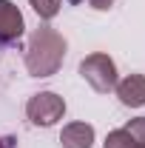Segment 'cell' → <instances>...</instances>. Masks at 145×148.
<instances>
[{
	"label": "cell",
	"instance_id": "6da1fadb",
	"mask_svg": "<svg viewBox=\"0 0 145 148\" xmlns=\"http://www.w3.org/2000/svg\"><path fill=\"white\" fill-rule=\"evenodd\" d=\"M66 57V37L51 26H40L31 32L26 46V69L31 77H51L60 71Z\"/></svg>",
	"mask_w": 145,
	"mask_h": 148
},
{
	"label": "cell",
	"instance_id": "9c48e42d",
	"mask_svg": "<svg viewBox=\"0 0 145 148\" xmlns=\"http://www.w3.org/2000/svg\"><path fill=\"white\" fill-rule=\"evenodd\" d=\"M128 137L134 140V145H145V117H134V120H128Z\"/></svg>",
	"mask_w": 145,
	"mask_h": 148
},
{
	"label": "cell",
	"instance_id": "30bf717a",
	"mask_svg": "<svg viewBox=\"0 0 145 148\" xmlns=\"http://www.w3.org/2000/svg\"><path fill=\"white\" fill-rule=\"evenodd\" d=\"M88 3L97 9V12H105V9H111V6H114V0H88Z\"/></svg>",
	"mask_w": 145,
	"mask_h": 148
},
{
	"label": "cell",
	"instance_id": "7c38bea8",
	"mask_svg": "<svg viewBox=\"0 0 145 148\" xmlns=\"http://www.w3.org/2000/svg\"><path fill=\"white\" fill-rule=\"evenodd\" d=\"M68 3H83V0H68Z\"/></svg>",
	"mask_w": 145,
	"mask_h": 148
},
{
	"label": "cell",
	"instance_id": "8992f818",
	"mask_svg": "<svg viewBox=\"0 0 145 148\" xmlns=\"http://www.w3.org/2000/svg\"><path fill=\"white\" fill-rule=\"evenodd\" d=\"M63 148H91L94 145V125L88 123H68L60 134Z\"/></svg>",
	"mask_w": 145,
	"mask_h": 148
},
{
	"label": "cell",
	"instance_id": "7a4b0ae2",
	"mask_svg": "<svg viewBox=\"0 0 145 148\" xmlns=\"http://www.w3.org/2000/svg\"><path fill=\"white\" fill-rule=\"evenodd\" d=\"M80 77H83L97 94H108V91H114V86H117V66H114V60H111L108 54L94 51V54H88L80 63Z\"/></svg>",
	"mask_w": 145,
	"mask_h": 148
},
{
	"label": "cell",
	"instance_id": "ba28073f",
	"mask_svg": "<svg viewBox=\"0 0 145 148\" xmlns=\"http://www.w3.org/2000/svg\"><path fill=\"white\" fill-rule=\"evenodd\" d=\"M103 148H137V145H134V140L128 137L125 128H117V131H111L108 137H105Z\"/></svg>",
	"mask_w": 145,
	"mask_h": 148
},
{
	"label": "cell",
	"instance_id": "5b68a950",
	"mask_svg": "<svg viewBox=\"0 0 145 148\" xmlns=\"http://www.w3.org/2000/svg\"><path fill=\"white\" fill-rule=\"evenodd\" d=\"M114 91L120 97V103L128 108L145 106V74H128L125 80H117Z\"/></svg>",
	"mask_w": 145,
	"mask_h": 148
},
{
	"label": "cell",
	"instance_id": "52a82bcc",
	"mask_svg": "<svg viewBox=\"0 0 145 148\" xmlns=\"http://www.w3.org/2000/svg\"><path fill=\"white\" fill-rule=\"evenodd\" d=\"M29 3H31V9L37 12L40 20H51V17H57L63 0H29Z\"/></svg>",
	"mask_w": 145,
	"mask_h": 148
},
{
	"label": "cell",
	"instance_id": "277c9868",
	"mask_svg": "<svg viewBox=\"0 0 145 148\" xmlns=\"http://www.w3.org/2000/svg\"><path fill=\"white\" fill-rule=\"evenodd\" d=\"M26 32L23 12L12 0H0V46H14Z\"/></svg>",
	"mask_w": 145,
	"mask_h": 148
},
{
	"label": "cell",
	"instance_id": "8fae6325",
	"mask_svg": "<svg viewBox=\"0 0 145 148\" xmlns=\"http://www.w3.org/2000/svg\"><path fill=\"white\" fill-rule=\"evenodd\" d=\"M0 148H17V140L6 134V137H0Z\"/></svg>",
	"mask_w": 145,
	"mask_h": 148
},
{
	"label": "cell",
	"instance_id": "4fadbf2b",
	"mask_svg": "<svg viewBox=\"0 0 145 148\" xmlns=\"http://www.w3.org/2000/svg\"><path fill=\"white\" fill-rule=\"evenodd\" d=\"M137 148H145V145H137Z\"/></svg>",
	"mask_w": 145,
	"mask_h": 148
},
{
	"label": "cell",
	"instance_id": "3957f363",
	"mask_svg": "<svg viewBox=\"0 0 145 148\" xmlns=\"http://www.w3.org/2000/svg\"><path fill=\"white\" fill-rule=\"evenodd\" d=\"M26 114H29V120L40 125V128H51L57 120H63V114H66V100L54 91H40L34 97H29V103H26Z\"/></svg>",
	"mask_w": 145,
	"mask_h": 148
}]
</instances>
